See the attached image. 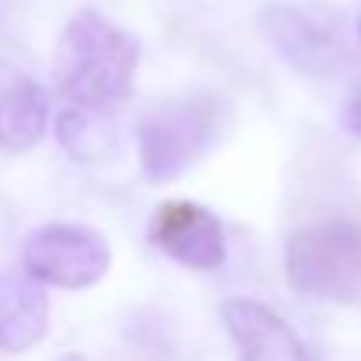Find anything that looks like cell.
I'll use <instances>...</instances> for the list:
<instances>
[{
	"instance_id": "obj_9",
	"label": "cell",
	"mask_w": 361,
	"mask_h": 361,
	"mask_svg": "<svg viewBox=\"0 0 361 361\" xmlns=\"http://www.w3.org/2000/svg\"><path fill=\"white\" fill-rule=\"evenodd\" d=\"M49 130V95L25 71L0 60V144L32 151Z\"/></svg>"
},
{
	"instance_id": "obj_11",
	"label": "cell",
	"mask_w": 361,
	"mask_h": 361,
	"mask_svg": "<svg viewBox=\"0 0 361 361\" xmlns=\"http://www.w3.org/2000/svg\"><path fill=\"white\" fill-rule=\"evenodd\" d=\"M341 123H344V130L351 137H361V85L351 92V99H348V106L341 113Z\"/></svg>"
},
{
	"instance_id": "obj_7",
	"label": "cell",
	"mask_w": 361,
	"mask_h": 361,
	"mask_svg": "<svg viewBox=\"0 0 361 361\" xmlns=\"http://www.w3.org/2000/svg\"><path fill=\"white\" fill-rule=\"evenodd\" d=\"M221 323L235 348V361H316L295 326L259 298H228Z\"/></svg>"
},
{
	"instance_id": "obj_1",
	"label": "cell",
	"mask_w": 361,
	"mask_h": 361,
	"mask_svg": "<svg viewBox=\"0 0 361 361\" xmlns=\"http://www.w3.org/2000/svg\"><path fill=\"white\" fill-rule=\"evenodd\" d=\"M140 63L137 39L95 7L71 14L53 53V85L67 106L116 109L130 99Z\"/></svg>"
},
{
	"instance_id": "obj_6",
	"label": "cell",
	"mask_w": 361,
	"mask_h": 361,
	"mask_svg": "<svg viewBox=\"0 0 361 361\" xmlns=\"http://www.w3.org/2000/svg\"><path fill=\"white\" fill-rule=\"evenodd\" d=\"M147 239L158 252L186 270H218L228 256L218 214L197 200H165L147 221Z\"/></svg>"
},
{
	"instance_id": "obj_2",
	"label": "cell",
	"mask_w": 361,
	"mask_h": 361,
	"mask_svg": "<svg viewBox=\"0 0 361 361\" xmlns=\"http://www.w3.org/2000/svg\"><path fill=\"white\" fill-rule=\"evenodd\" d=\"M225 102L214 95H183L158 102L137 123V158L151 183H172L200 165L225 133Z\"/></svg>"
},
{
	"instance_id": "obj_13",
	"label": "cell",
	"mask_w": 361,
	"mask_h": 361,
	"mask_svg": "<svg viewBox=\"0 0 361 361\" xmlns=\"http://www.w3.org/2000/svg\"><path fill=\"white\" fill-rule=\"evenodd\" d=\"M358 39H361V18H358Z\"/></svg>"
},
{
	"instance_id": "obj_8",
	"label": "cell",
	"mask_w": 361,
	"mask_h": 361,
	"mask_svg": "<svg viewBox=\"0 0 361 361\" xmlns=\"http://www.w3.org/2000/svg\"><path fill=\"white\" fill-rule=\"evenodd\" d=\"M49 334L46 284L25 270H0V351L25 355Z\"/></svg>"
},
{
	"instance_id": "obj_3",
	"label": "cell",
	"mask_w": 361,
	"mask_h": 361,
	"mask_svg": "<svg viewBox=\"0 0 361 361\" xmlns=\"http://www.w3.org/2000/svg\"><path fill=\"white\" fill-rule=\"evenodd\" d=\"M284 277L291 291L316 302L361 298V225L348 218L312 221L284 242Z\"/></svg>"
},
{
	"instance_id": "obj_4",
	"label": "cell",
	"mask_w": 361,
	"mask_h": 361,
	"mask_svg": "<svg viewBox=\"0 0 361 361\" xmlns=\"http://www.w3.org/2000/svg\"><path fill=\"white\" fill-rule=\"evenodd\" d=\"M259 28L281 60L305 78H330L348 63L344 14L316 0H267Z\"/></svg>"
},
{
	"instance_id": "obj_10",
	"label": "cell",
	"mask_w": 361,
	"mask_h": 361,
	"mask_svg": "<svg viewBox=\"0 0 361 361\" xmlns=\"http://www.w3.org/2000/svg\"><path fill=\"white\" fill-rule=\"evenodd\" d=\"M56 144L67 151V158L81 165H102L120 154V130L109 109H85V106H63L53 120Z\"/></svg>"
},
{
	"instance_id": "obj_12",
	"label": "cell",
	"mask_w": 361,
	"mask_h": 361,
	"mask_svg": "<svg viewBox=\"0 0 361 361\" xmlns=\"http://www.w3.org/2000/svg\"><path fill=\"white\" fill-rule=\"evenodd\" d=\"M63 361H85V358H81V355H67Z\"/></svg>"
},
{
	"instance_id": "obj_5",
	"label": "cell",
	"mask_w": 361,
	"mask_h": 361,
	"mask_svg": "<svg viewBox=\"0 0 361 361\" xmlns=\"http://www.w3.org/2000/svg\"><path fill=\"white\" fill-rule=\"evenodd\" d=\"M21 267L46 288L85 291L95 288L113 267V245L92 225L49 221L25 235Z\"/></svg>"
}]
</instances>
